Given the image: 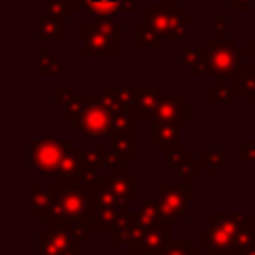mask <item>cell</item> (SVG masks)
I'll return each instance as SVG.
<instances>
[{
	"label": "cell",
	"mask_w": 255,
	"mask_h": 255,
	"mask_svg": "<svg viewBox=\"0 0 255 255\" xmlns=\"http://www.w3.org/2000/svg\"><path fill=\"white\" fill-rule=\"evenodd\" d=\"M36 36L40 40H62L64 38L62 22L52 18L46 12H38L36 14Z\"/></svg>",
	"instance_id": "obj_25"
},
{
	"label": "cell",
	"mask_w": 255,
	"mask_h": 255,
	"mask_svg": "<svg viewBox=\"0 0 255 255\" xmlns=\"http://www.w3.org/2000/svg\"><path fill=\"white\" fill-rule=\"evenodd\" d=\"M64 141H56V131L46 129L42 139H30L26 143V163L36 171L38 177H54L64 155Z\"/></svg>",
	"instance_id": "obj_5"
},
{
	"label": "cell",
	"mask_w": 255,
	"mask_h": 255,
	"mask_svg": "<svg viewBox=\"0 0 255 255\" xmlns=\"http://www.w3.org/2000/svg\"><path fill=\"white\" fill-rule=\"evenodd\" d=\"M161 163L169 167V171L181 179H191L201 173L199 157H191L185 147H167L161 151Z\"/></svg>",
	"instance_id": "obj_10"
},
{
	"label": "cell",
	"mask_w": 255,
	"mask_h": 255,
	"mask_svg": "<svg viewBox=\"0 0 255 255\" xmlns=\"http://www.w3.org/2000/svg\"><path fill=\"white\" fill-rule=\"evenodd\" d=\"M90 147L98 149V153H100V163H102V167L108 169V173H128V169H126L128 159H126L124 155H120L118 151H114L112 147H108V145L104 147L98 137L92 139Z\"/></svg>",
	"instance_id": "obj_23"
},
{
	"label": "cell",
	"mask_w": 255,
	"mask_h": 255,
	"mask_svg": "<svg viewBox=\"0 0 255 255\" xmlns=\"http://www.w3.org/2000/svg\"><path fill=\"white\" fill-rule=\"evenodd\" d=\"M145 22L165 40H183L189 34L191 16L179 8V4L169 2H147L143 6Z\"/></svg>",
	"instance_id": "obj_3"
},
{
	"label": "cell",
	"mask_w": 255,
	"mask_h": 255,
	"mask_svg": "<svg viewBox=\"0 0 255 255\" xmlns=\"http://www.w3.org/2000/svg\"><path fill=\"white\" fill-rule=\"evenodd\" d=\"M135 48L137 50H143V48H149V50H161L163 44H165V38H161L145 20H137L135 22Z\"/></svg>",
	"instance_id": "obj_24"
},
{
	"label": "cell",
	"mask_w": 255,
	"mask_h": 255,
	"mask_svg": "<svg viewBox=\"0 0 255 255\" xmlns=\"http://www.w3.org/2000/svg\"><path fill=\"white\" fill-rule=\"evenodd\" d=\"M116 92H118L122 104L126 106V110L135 112V88H129V86H124V84H116Z\"/></svg>",
	"instance_id": "obj_39"
},
{
	"label": "cell",
	"mask_w": 255,
	"mask_h": 255,
	"mask_svg": "<svg viewBox=\"0 0 255 255\" xmlns=\"http://www.w3.org/2000/svg\"><path fill=\"white\" fill-rule=\"evenodd\" d=\"M247 213L239 211H211L209 225L199 231V245L209 255H235L237 231L243 225Z\"/></svg>",
	"instance_id": "obj_2"
},
{
	"label": "cell",
	"mask_w": 255,
	"mask_h": 255,
	"mask_svg": "<svg viewBox=\"0 0 255 255\" xmlns=\"http://www.w3.org/2000/svg\"><path fill=\"white\" fill-rule=\"evenodd\" d=\"M92 30L98 32H122L128 30V24L124 20H116V14L112 16H94V20H84Z\"/></svg>",
	"instance_id": "obj_34"
},
{
	"label": "cell",
	"mask_w": 255,
	"mask_h": 255,
	"mask_svg": "<svg viewBox=\"0 0 255 255\" xmlns=\"http://www.w3.org/2000/svg\"><path fill=\"white\" fill-rule=\"evenodd\" d=\"M235 157L237 159H243L247 165L255 167V141H253V137L245 139L243 145L235 149Z\"/></svg>",
	"instance_id": "obj_38"
},
{
	"label": "cell",
	"mask_w": 255,
	"mask_h": 255,
	"mask_svg": "<svg viewBox=\"0 0 255 255\" xmlns=\"http://www.w3.org/2000/svg\"><path fill=\"white\" fill-rule=\"evenodd\" d=\"M74 96H76V92H74V88H72V86H64V84L54 86V102H56V104L66 106Z\"/></svg>",
	"instance_id": "obj_40"
},
{
	"label": "cell",
	"mask_w": 255,
	"mask_h": 255,
	"mask_svg": "<svg viewBox=\"0 0 255 255\" xmlns=\"http://www.w3.org/2000/svg\"><path fill=\"white\" fill-rule=\"evenodd\" d=\"M44 12L60 22H70L76 14L70 0H44Z\"/></svg>",
	"instance_id": "obj_33"
},
{
	"label": "cell",
	"mask_w": 255,
	"mask_h": 255,
	"mask_svg": "<svg viewBox=\"0 0 255 255\" xmlns=\"http://www.w3.org/2000/svg\"><path fill=\"white\" fill-rule=\"evenodd\" d=\"M197 157H199L201 165L207 169V173L211 177H215L219 173V167L223 165V161L227 157V149L225 147H201Z\"/></svg>",
	"instance_id": "obj_27"
},
{
	"label": "cell",
	"mask_w": 255,
	"mask_h": 255,
	"mask_svg": "<svg viewBox=\"0 0 255 255\" xmlns=\"http://www.w3.org/2000/svg\"><path fill=\"white\" fill-rule=\"evenodd\" d=\"M253 245H255V219H253Z\"/></svg>",
	"instance_id": "obj_46"
},
{
	"label": "cell",
	"mask_w": 255,
	"mask_h": 255,
	"mask_svg": "<svg viewBox=\"0 0 255 255\" xmlns=\"http://www.w3.org/2000/svg\"><path fill=\"white\" fill-rule=\"evenodd\" d=\"M64 155L60 159V165L54 173V183L56 185H66L68 179L74 175V171L82 165V157H80V147H74L72 139H64Z\"/></svg>",
	"instance_id": "obj_18"
},
{
	"label": "cell",
	"mask_w": 255,
	"mask_h": 255,
	"mask_svg": "<svg viewBox=\"0 0 255 255\" xmlns=\"http://www.w3.org/2000/svg\"><path fill=\"white\" fill-rule=\"evenodd\" d=\"M207 30L213 32L217 40H227V12L225 10H219L217 12V18L207 24Z\"/></svg>",
	"instance_id": "obj_37"
},
{
	"label": "cell",
	"mask_w": 255,
	"mask_h": 255,
	"mask_svg": "<svg viewBox=\"0 0 255 255\" xmlns=\"http://www.w3.org/2000/svg\"><path fill=\"white\" fill-rule=\"evenodd\" d=\"M137 221L143 225L145 231H147V229H153V227H157V225H161L163 221H169V219H165V217L161 215L153 191H151V193H145L143 201L139 203V207H137Z\"/></svg>",
	"instance_id": "obj_21"
},
{
	"label": "cell",
	"mask_w": 255,
	"mask_h": 255,
	"mask_svg": "<svg viewBox=\"0 0 255 255\" xmlns=\"http://www.w3.org/2000/svg\"><path fill=\"white\" fill-rule=\"evenodd\" d=\"M191 118V106L183 102L181 94H165L153 114V122H187Z\"/></svg>",
	"instance_id": "obj_15"
},
{
	"label": "cell",
	"mask_w": 255,
	"mask_h": 255,
	"mask_svg": "<svg viewBox=\"0 0 255 255\" xmlns=\"http://www.w3.org/2000/svg\"><path fill=\"white\" fill-rule=\"evenodd\" d=\"M237 255H255V245H251V247L245 249V251H239Z\"/></svg>",
	"instance_id": "obj_44"
},
{
	"label": "cell",
	"mask_w": 255,
	"mask_h": 255,
	"mask_svg": "<svg viewBox=\"0 0 255 255\" xmlns=\"http://www.w3.org/2000/svg\"><path fill=\"white\" fill-rule=\"evenodd\" d=\"M207 50L211 56V72L213 76H237L243 68V50L235 44V40H209Z\"/></svg>",
	"instance_id": "obj_8"
},
{
	"label": "cell",
	"mask_w": 255,
	"mask_h": 255,
	"mask_svg": "<svg viewBox=\"0 0 255 255\" xmlns=\"http://www.w3.org/2000/svg\"><path fill=\"white\" fill-rule=\"evenodd\" d=\"M153 195L161 215L169 221H189V179H181L177 185H153Z\"/></svg>",
	"instance_id": "obj_7"
},
{
	"label": "cell",
	"mask_w": 255,
	"mask_h": 255,
	"mask_svg": "<svg viewBox=\"0 0 255 255\" xmlns=\"http://www.w3.org/2000/svg\"><path fill=\"white\" fill-rule=\"evenodd\" d=\"M155 255H201L199 247H193L189 239H179V241H165L161 247L153 251Z\"/></svg>",
	"instance_id": "obj_32"
},
{
	"label": "cell",
	"mask_w": 255,
	"mask_h": 255,
	"mask_svg": "<svg viewBox=\"0 0 255 255\" xmlns=\"http://www.w3.org/2000/svg\"><path fill=\"white\" fill-rule=\"evenodd\" d=\"M82 243L72 221L46 223L36 231V255H82Z\"/></svg>",
	"instance_id": "obj_4"
},
{
	"label": "cell",
	"mask_w": 255,
	"mask_h": 255,
	"mask_svg": "<svg viewBox=\"0 0 255 255\" xmlns=\"http://www.w3.org/2000/svg\"><path fill=\"white\" fill-rule=\"evenodd\" d=\"M143 235H145V229L137 221V211H128L126 217L122 219V223L108 231V247L116 249L122 245H126V247L135 245V243H141Z\"/></svg>",
	"instance_id": "obj_11"
},
{
	"label": "cell",
	"mask_w": 255,
	"mask_h": 255,
	"mask_svg": "<svg viewBox=\"0 0 255 255\" xmlns=\"http://www.w3.org/2000/svg\"><path fill=\"white\" fill-rule=\"evenodd\" d=\"M96 96H98V102H100L112 116H118V114H122V112H131V110H126V106L122 104V100H120V96H118V92H116V86L104 84V86H100V90L96 92Z\"/></svg>",
	"instance_id": "obj_28"
},
{
	"label": "cell",
	"mask_w": 255,
	"mask_h": 255,
	"mask_svg": "<svg viewBox=\"0 0 255 255\" xmlns=\"http://www.w3.org/2000/svg\"><path fill=\"white\" fill-rule=\"evenodd\" d=\"M82 34V58H118L120 56V32H98L92 30L86 22H80Z\"/></svg>",
	"instance_id": "obj_9"
},
{
	"label": "cell",
	"mask_w": 255,
	"mask_h": 255,
	"mask_svg": "<svg viewBox=\"0 0 255 255\" xmlns=\"http://www.w3.org/2000/svg\"><path fill=\"white\" fill-rule=\"evenodd\" d=\"M243 56L245 58H251V60H255V40L253 38H247L245 42H243Z\"/></svg>",
	"instance_id": "obj_43"
},
{
	"label": "cell",
	"mask_w": 255,
	"mask_h": 255,
	"mask_svg": "<svg viewBox=\"0 0 255 255\" xmlns=\"http://www.w3.org/2000/svg\"><path fill=\"white\" fill-rule=\"evenodd\" d=\"M171 223L173 221H163L161 225H157L153 229H147L145 235H143V239H141V245L147 247V249H151V251H155L157 247H161L165 241L171 239V231H173Z\"/></svg>",
	"instance_id": "obj_30"
},
{
	"label": "cell",
	"mask_w": 255,
	"mask_h": 255,
	"mask_svg": "<svg viewBox=\"0 0 255 255\" xmlns=\"http://www.w3.org/2000/svg\"><path fill=\"white\" fill-rule=\"evenodd\" d=\"M237 88L227 84V82H219L217 84H211L209 90H207V98L211 104H233L235 98H237Z\"/></svg>",
	"instance_id": "obj_31"
},
{
	"label": "cell",
	"mask_w": 255,
	"mask_h": 255,
	"mask_svg": "<svg viewBox=\"0 0 255 255\" xmlns=\"http://www.w3.org/2000/svg\"><path fill=\"white\" fill-rule=\"evenodd\" d=\"M98 183L108 185L116 195H120L128 203H135L137 201V193H135L137 177L135 175H129V173H108V175H102Z\"/></svg>",
	"instance_id": "obj_17"
},
{
	"label": "cell",
	"mask_w": 255,
	"mask_h": 255,
	"mask_svg": "<svg viewBox=\"0 0 255 255\" xmlns=\"http://www.w3.org/2000/svg\"><path fill=\"white\" fill-rule=\"evenodd\" d=\"M219 4H233L235 12L239 14H251L255 10V0H217Z\"/></svg>",
	"instance_id": "obj_41"
},
{
	"label": "cell",
	"mask_w": 255,
	"mask_h": 255,
	"mask_svg": "<svg viewBox=\"0 0 255 255\" xmlns=\"http://www.w3.org/2000/svg\"><path fill=\"white\" fill-rule=\"evenodd\" d=\"M126 249H128V255H155L151 249L143 247L141 243H135V245H128Z\"/></svg>",
	"instance_id": "obj_42"
},
{
	"label": "cell",
	"mask_w": 255,
	"mask_h": 255,
	"mask_svg": "<svg viewBox=\"0 0 255 255\" xmlns=\"http://www.w3.org/2000/svg\"><path fill=\"white\" fill-rule=\"evenodd\" d=\"M50 203H52V189H50V185H46V187L28 185V189H26V207H28V211L38 221H46Z\"/></svg>",
	"instance_id": "obj_19"
},
{
	"label": "cell",
	"mask_w": 255,
	"mask_h": 255,
	"mask_svg": "<svg viewBox=\"0 0 255 255\" xmlns=\"http://www.w3.org/2000/svg\"><path fill=\"white\" fill-rule=\"evenodd\" d=\"M64 64L56 56L54 48H38L36 50V76L48 78V76H62Z\"/></svg>",
	"instance_id": "obj_20"
},
{
	"label": "cell",
	"mask_w": 255,
	"mask_h": 255,
	"mask_svg": "<svg viewBox=\"0 0 255 255\" xmlns=\"http://www.w3.org/2000/svg\"><path fill=\"white\" fill-rule=\"evenodd\" d=\"M137 122H139V120H137L135 112H122V114H118V116H114V120H112V133H110V135L118 133V135H128V137L135 139Z\"/></svg>",
	"instance_id": "obj_29"
},
{
	"label": "cell",
	"mask_w": 255,
	"mask_h": 255,
	"mask_svg": "<svg viewBox=\"0 0 255 255\" xmlns=\"http://www.w3.org/2000/svg\"><path fill=\"white\" fill-rule=\"evenodd\" d=\"M165 96L161 84L135 86V116L139 122H153V114Z\"/></svg>",
	"instance_id": "obj_14"
},
{
	"label": "cell",
	"mask_w": 255,
	"mask_h": 255,
	"mask_svg": "<svg viewBox=\"0 0 255 255\" xmlns=\"http://www.w3.org/2000/svg\"><path fill=\"white\" fill-rule=\"evenodd\" d=\"M253 141H255V131H253Z\"/></svg>",
	"instance_id": "obj_47"
},
{
	"label": "cell",
	"mask_w": 255,
	"mask_h": 255,
	"mask_svg": "<svg viewBox=\"0 0 255 255\" xmlns=\"http://www.w3.org/2000/svg\"><path fill=\"white\" fill-rule=\"evenodd\" d=\"M92 191H94V201L98 211H128V201L116 195L108 185L98 183L96 187H92Z\"/></svg>",
	"instance_id": "obj_22"
},
{
	"label": "cell",
	"mask_w": 255,
	"mask_h": 255,
	"mask_svg": "<svg viewBox=\"0 0 255 255\" xmlns=\"http://www.w3.org/2000/svg\"><path fill=\"white\" fill-rule=\"evenodd\" d=\"M235 88L247 104H255V66H243L235 76Z\"/></svg>",
	"instance_id": "obj_26"
},
{
	"label": "cell",
	"mask_w": 255,
	"mask_h": 255,
	"mask_svg": "<svg viewBox=\"0 0 255 255\" xmlns=\"http://www.w3.org/2000/svg\"><path fill=\"white\" fill-rule=\"evenodd\" d=\"M253 66H255V60H253Z\"/></svg>",
	"instance_id": "obj_48"
},
{
	"label": "cell",
	"mask_w": 255,
	"mask_h": 255,
	"mask_svg": "<svg viewBox=\"0 0 255 255\" xmlns=\"http://www.w3.org/2000/svg\"><path fill=\"white\" fill-rule=\"evenodd\" d=\"M52 203L44 223L56 221H76L90 229H102L98 207L94 201V191L90 187H62L52 183Z\"/></svg>",
	"instance_id": "obj_1"
},
{
	"label": "cell",
	"mask_w": 255,
	"mask_h": 255,
	"mask_svg": "<svg viewBox=\"0 0 255 255\" xmlns=\"http://www.w3.org/2000/svg\"><path fill=\"white\" fill-rule=\"evenodd\" d=\"M112 120H114V116L98 102V96L88 94V102H86L82 114L72 122V129L78 131L80 137H84V139L110 137Z\"/></svg>",
	"instance_id": "obj_6"
},
{
	"label": "cell",
	"mask_w": 255,
	"mask_h": 255,
	"mask_svg": "<svg viewBox=\"0 0 255 255\" xmlns=\"http://www.w3.org/2000/svg\"><path fill=\"white\" fill-rule=\"evenodd\" d=\"M163 2H169V4H179V6H183V4H189L191 0H163Z\"/></svg>",
	"instance_id": "obj_45"
},
{
	"label": "cell",
	"mask_w": 255,
	"mask_h": 255,
	"mask_svg": "<svg viewBox=\"0 0 255 255\" xmlns=\"http://www.w3.org/2000/svg\"><path fill=\"white\" fill-rule=\"evenodd\" d=\"M108 147H112L114 151H118V153L124 155L126 159H133V157L137 155V151H135V147H133V139L128 137V135H118V133L110 135V137H108Z\"/></svg>",
	"instance_id": "obj_35"
},
{
	"label": "cell",
	"mask_w": 255,
	"mask_h": 255,
	"mask_svg": "<svg viewBox=\"0 0 255 255\" xmlns=\"http://www.w3.org/2000/svg\"><path fill=\"white\" fill-rule=\"evenodd\" d=\"M74 12H90L92 16L135 14L137 0H70Z\"/></svg>",
	"instance_id": "obj_12"
},
{
	"label": "cell",
	"mask_w": 255,
	"mask_h": 255,
	"mask_svg": "<svg viewBox=\"0 0 255 255\" xmlns=\"http://www.w3.org/2000/svg\"><path fill=\"white\" fill-rule=\"evenodd\" d=\"M86 102H88V94H76L66 106H64V112H62V120L64 122H74L80 114H82V110H84V106H86Z\"/></svg>",
	"instance_id": "obj_36"
},
{
	"label": "cell",
	"mask_w": 255,
	"mask_h": 255,
	"mask_svg": "<svg viewBox=\"0 0 255 255\" xmlns=\"http://www.w3.org/2000/svg\"><path fill=\"white\" fill-rule=\"evenodd\" d=\"M181 62L191 78L197 76H213L211 72V56L207 48H183Z\"/></svg>",
	"instance_id": "obj_16"
},
{
	"label": "cell",
	"mask_w": 255,
	"mask_h": 255,
	"mask_svg": "<svg viewBox=\"0 0 255 255\" xmlns=\"http://www.w3.org/2000/svg\"><path fill=\"white\" fill-rule=\"evenodd\" d=\"M143 139L151 141L155 149L181 147V122H155L153 128L143 131Z\"/></svg>",
	"instance_id": "obj_13"
}]
</instances>
